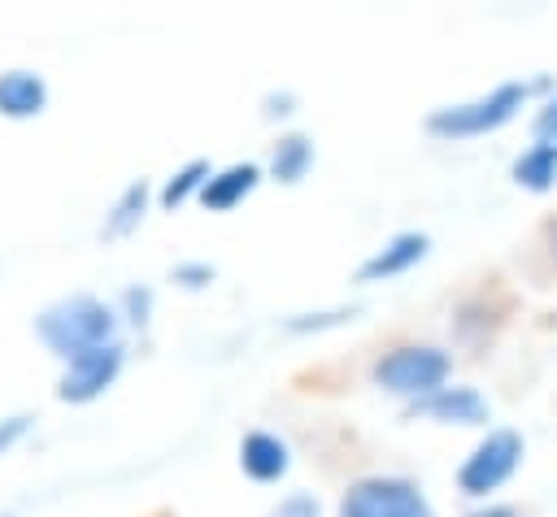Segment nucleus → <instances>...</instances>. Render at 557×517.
I'll return each instance as SVG.
<instances>
[{
	"mask_svg": "<svg viewBox=\"0 0 557 517\" xmlns=\"http://www.w3.org/2000/svg\"><path fill=\"white\" fill-rule=\"evenodd\" d=\"M535 143H548L557 152V100H548L540 113H535Z\"/></svg>",
	"mask_w": 557,
	"mask_h": 517,
	"instance_id": "18",
	"label": "nucleus"
},
{
	"mask_svg": "<svg viewBox=\"0 0 557 517\" xmlns=\"http://www.w3.org/2000/svg\"><path fill=\"white\" fill-rule=\"evenodd\" d=\"M470 517H513V513H505V508H483V513H470Z\"/></svg>",
	"mask_w": 557,
	"mask_h": 517,
	"instance_id": "22",
	"label": "nucleus"
},
{
	"mask_svg": "<svg viewBox=\"0 0 557 517\" xmlns=\"http://www.w3.org/2000/svg\"><path fill=\"white\" fill-rule=\"evenodd\" d=\"M144 204H148V182H131V187L117 196V204L104 213L100 235H104V239H126V235L144 222Z\"/></svg>",
	"mask_w": 557,
	"mask_h": 517,
	"instance_id": "12",
	"label": "nucleus"
},
{
	"mask_svg": "<svg viewBox=\"0 0 557 517\" xmlns=\"http://www.w3.org/2000/svg\"><path fill=\"white\" fill-rule=\"evenodd\" d=\"M318 513H322L318 500L305 495V491H296V495H287V500H278V504L270 508V517H318Z\"/></svg>",
	"mask_w": 557,
	"mask_h": 517,
	"instance_id": "17",
	"label": "nucleus"
},
{
	"mask_svg": "<svg viewBox=\"0 0 557 517\" xmlns=\"http://www.w3.org/2000/svg\"><path fill=\"white\" fill-rule=\"evenodd\" d=\"M239 465H244L248 478H257V482H274V478L287 474L292 456H287V443H283L278 434H270V430H252V434H244V443H239Z\"/></svg>",
	"mask_w": 557,
	"mask_h": 517,
	"instance_id": "9",
	"label": "nucleus"
},
{
	"mask_svg": "<svg viewBox=\"0 0 557 517\" xmlns=\"http://www.w3.org/2000/svg\"><path fill=\"white\" fill-rule=\"evenodd\" d=\"M313 165V143L305 135H287L274 143V156H270V169L278 182H300L305 169Z\"/></svg>",
	"mask_w": 557,
	"mask_h": 517,
	"instance_id": "14",
	"label": "nucleus"
},
{
	"mask_svg": "<svg viewBox=\"0 0 557 517\" xmlns=\"http://www.w3.org/2000/svg\"><path fill=\"white\" fill-rule=\"evenodd\" d=\"M413 417H435L444 426H479L487 421V400L474 387H440L409 404Z\"/></svg>",
	"mask_w": 557,
	"mask_h": 517,
	"instance_id": "7",
	"label": "nucleus"
},
{
	"mask_svg": "<svg viewBox=\"0 0 557 517\" xmlns=\"http://www.w3.org/2000/svg\"><path fill=\"white\" fill-rule=\"evenodd\" d=\"M339 321H352V308H335V313H300V317L287 321V330L309 335V330H326V326H339Z\"/></svg>",
	"mask_w": 557,
	"mask_h": 517,
	"instance_id": "16",
	"label": "nucleus"
},
{
	"mask_svg": "<svg viewBox=\"0 0 557 517\" xmlns=\"http://www.w3.org/2000/svg\"><path fill=\"white\" fill-rule=\"evenodd\" d=\"M174 282L205 287V282H213V265H174Z\"/></svg>",
	"mask_w": 557,
	"mask_h": 517,
	"instance_id": "20",
	"label": "nucleus"
},
{
	"mask_svg": "<svg viewBox=\"0 0 557 517\" xmlns=\"http://www.w3.org/2000/svg\"><path fill=\"white\" fill-rule=\"evenodd\" d=\"M35 335L44 339L48 352H57L61 361L78 356V352H91V348H104V343H117V313L78 291V295H61L57 304H48L39 317H35Z\"/></svg>",
	"mask_w": 557,
	"mask_h": 517,
	"instance_id": "1",
	"label": "nucleus"
},
{
	"mask_svg": "<svg viewBox=\"0 0 557 517\" xmlns=\"http://www.w3.org/2000/svg\"><path fill=\"white\" fill-rule=\"evenodd\" d=\"M209 174H213V169H209V161H187V165H183V169H174V174H170V182L161 187V204H165V209H178L187 196H200V187L209 182Z\"/></svg>",
	"mask_w": 557,
	"mask_h": 517,
	"instance_id": "15",
	"label": "nucleus"
},
{
	"mask_svg": "<svg viewBox=\"0 0 557 517\" xmlns=\"http://www.w3.org/2000/svg\"><path fill=\"white\" fill-rule=\"evenodd\" d=\"M339 517H435L409 478H361L344 491Z\"/></svg>",
	"mask_w": 557,
	"mask_h": 517,
	"instance_id": "4",
	"label": "nucleus"
},
{
	"mask_svg": "<svg viewBox=\"0 0 557 517\" xmlns=\"http://www.w3.org/2000/svg\"><path fill=\"white\" fill-rule=\"evenodd\" d=\"M553 256H557V239H553Z\"/></svg>",
	"mask_w": 557,
	"mask_h": 517,
	"instance_id": "23",
	"label": "nucleus"
},
{
	"mask_svg": "<svg viewBox=\"0 0 557 517\" xmlns=\"http://www.w3.org/2000/svg\"><path fill=\"white\" fill-rule=\"evenodd\" d=\"M26 430H30V417H26V413H17V417H0V456H4L13 443H22Z\"/></svg>",
	"mask_w": 557,
	"mask_h": 517,
	"instance_id": "19",
	"label": "nucleus"
},
{
	"mask_svg": "<svg viewBox=\"0 0 557 517\" xmlns=\"http://www.w3.org/2000/svg\"><path fill=\"white\" fill-rule=\"evenodd\" d=\"M531 96V83H500L492 87L487 96H474V100H461V104H444L426 117V130L431 135H444V139H470V135H487V130H500Z\"/></svg>",
	"mask_w": 557,
	"mask_h": 517,
	"instance_id": "2",
	"label": "nucleus"
},
{
	"mask_svg": "<svg viewBox=\"0 0 557 517\" xmlns=\"http://www.w3.org/2000/svg\"><path fill=\"white\" fill-rule=\"evenodd\" d=\"M257 182H261V169H257L252 161H244V165H226V169L209 174V182L200 187V204L213 209V213H226V209H235L244 196H252Z\"/></svg>",
	"mask_w": 557,
	"mask_h": 517,
	"instance_id": "10",
	"label": "nucleus"
},
{
	"mask_svg": "<svg viewBox=\"0 0 557 517\" xmlns=\"http://www.w3.org/2000/svg\"><path fill=\"white\" fill-rule=\"evenodd\" d=\"M122 361H126L122 343H104V348H91V352L70 356L65 369H61V378H57V395L65 404H87V400L104 395L117 382Z\"/></svg>",
	"mask_w": 557,
	"mask_h": 517,
	"instance_id": "5",
	"label": "nucleus"
},
{
	"mask_svg": "<svg viewBox=\"0 0 557 517\" xmlns=\"http://www.w3.org/2000/svg\"><path fill=\"white\" fill-rule=\"evenodd\" d=\"M448 369H453L448 352H440L431 343H409V348H392L374 365V382L392 395H409V404H413V400L448 387Z\"/></svg>",
	"mask_w": 557,
	"mask_h": 517,
	"instance_id": "3",
	"label": "nucleus"
},
{
	"mask_svg": "<svg viewBox=\"0 0 557 517\" xmlns=\"http://www.w3.org/2000/svg\"><path fill=\"white\" fill-rule=\"evenodd\" d=\"M126 304H131V321L144 326V321H148V308H152V291H148V287H144V291L131 287V291H126Z\"/></svg>",
	"mask_w": 557,
	"mask_h": 517,
	"instance_id": "21",
	"label": "nucleus"
},
{
	"mask_svg": "<svg viewBox=\"0 0 557 517\" xmlns=\"http://www.w3.org/2000/svg\"><path fill=\"white\" fill-rule=\"evenodd\" d=\"M518 461H522V439L513 430H492L483 443H474V452L457 469V482L466 495H487L518 469Z\"/></svg>",
	"mask_w": 557,
	"mask_h": 517,
	"instance_id": "6",
	"label": "nucleus"
},
{
	"mask_svg": "<svg viewBox=\"0 0 557 517\" xmlns=\"http://www.w3.org/2000/svg\"><path fill=\"white\" fill-rule=\"evenodd\" d=\"M422 256H426V235L405 230V235H392V239L357 269V278H361V282H383V278H396V274L413 269Z\"/></svg>",
	"mask_w": 557,
	"mask_h": 517,
	"instance_id": "8",
	"label": "nucleus"
},
{
	"mask_svg": "<svg viewBox=\"0 0 557 517\" xmlns=\"http://www.w3.org/2000/svg\"><path fill=\"white\" fill-rule=\"evenodd\" d=\"M513 182L518 187H531V191H548L557 182V152L548 143H531L513 161Z\"/></svg>",
	"mask_w": 557,
	"mask_h": 517,
	"instance_id": "13",
	"label": "nucleus"
},
{
	"mask_svg": "<svg viewBox=\"0 0 557 517\" xmlns=\"http://www.w3.org/2000/svg\"><path fill=\"white\" fill-rule=\"evenodd\" d=\"M48 104V83L35 70H4L0 74V113L4 117H35Z\"/></svg>",
	"mask_w": 557,
	"mask_h": 517,
	"instance_id": "11",
	"label": "nucleus"
}]
</instances>
